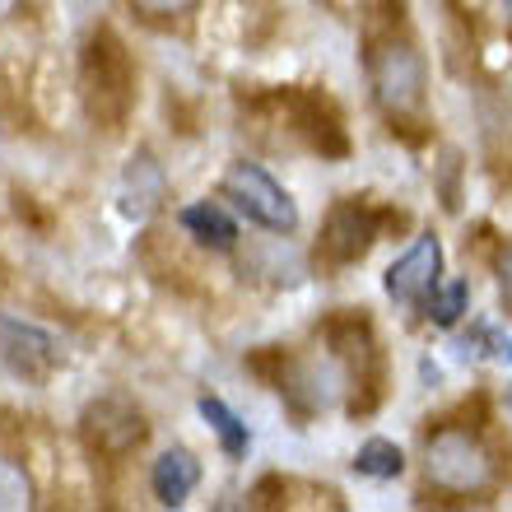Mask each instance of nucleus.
Wrapping results in <instances>:
<instances>
[{"label":"nucleus","instance_id":"nucleus-8","mask_svg":"<svg viewBox=\"0 0 512 512\" xmlns=\"http://www.w3.org/2000/svg\"><path fill=\"white\" fill-rule=\"evenodd\" d=\"M378 229H373V215H368L359 201H340L326 219V233H322V256L336 261V266H350L359 256L373 247Z\"/></svg>","mask_w":512,"mask_h":512},{"label":"nucleus","instance_id":"nucleus-19","mask_svg":"<svg viewBox=\"0 0 512 512\" xmlns=\"http://www.w3.org/2000/svg\"><path fill=\"white\" fill-rule=\"evenodd\" d=\"M10 10H14V0H0V19H5Z\"/></svg>","mask_w":512,"mask_h":512},{"label":"nucleus","instance_id":"nucleus-4","mask_svg":"<svg viewBox=\"0 0 512 512\" xmlns=\"http://www.w3.org/2000/svg\"><path fill=\"white\" fill-rule=\"evenodd\" d=\"M224 196H229L252 224H261V229H270V233L298 229V210H294V201H289V191H284L266 168H256V163H233L229 173H224Z\"/></svg>","mask_w":512,"mask_h":512},{"label":"nucleus","instance_id":"nucleus-16","mask_svg":"<svg viewBox=\"0 0 512 512\" xmlns=\"http://www.w3.org/2000/svg\"><path fill=\"white\" fill-rule=\"evenodd\" d=\"M24 508H33V485H28V475L14 461L0 457V512H24Z\"/></svg>","mask_w":512,"mask_h":512},{"label":"nucleus","instance_id":"nucleus-10","mask_svg":"<svg viewBox=\"0 0 512 512\" xmlns=\"http://www.w3.org/2000/svg\"><path fill=\"white\" fill-rule=\"evenodd\" d=\"M154 499L163 503V508H182L187 503V494L196 485H201V461L191 457L187 447H173V452H163L159 461H154Z\"/></svg>","mask_w":512,"mask_h":512},{"label":"nucleus","instance_id":"nucleus-15","mask_svg":"<svg viewBox=\"0 0 512 512\" xmlns=\"http://www.w3.org/2000/svg\"><path fill=\"white\" fill-rule=\"evenodd\" d=\"M461 354H489L494 364H512V336H503L494 322H485L461 340Z\"/></svg>","mask_w":512,"mask_h":512},{"label":"nucleus","instance_id":"nucleus-12","mask_svg":"<svg viewBox=\"0 0 512 512\" xmlns=\"http://www.w3.org/2000/svg\"><path fill=\"white\" fill-rule=\"evenodd\" d=\"M201 415L210 419V429L219 433V443H224V452H229V457H247V443H252V438H247V424L233 415L229 405L219 401V396H205Z\"/></svg>","mask_w":512,"mask_h":512},{"label":"nucleus","instance_id":"nucleus-17","mask_svg":"<svg viewBox=\"0 0 512 512\" xmlns=\"http://www.w3.org/2000/svg\"><path fill=\"white\" fill-rule=\"evenodd\" d=\"M201 0H131L135 14H145V19H177V14L196 10Z\"/></svg>","mask_w":512,"mask_h":512},{"label":"nucleus","instance_id":"nucleus-1","mask_svg":"<svg viewBox=\"0 0 512 512\" xmlns=\"http://www.w3.org/2000/svg\"><path fill=\"white\" fill-rule=\"evenodd\" d=\"M80 94L84 108L103 131H117V126L131 117L135 108V66L126 56V42L112 33V28H98L89 47H84L80 61Z\"/></svg>","mask_w":512,"mask_h":512},{"label":"nucleus","instance_id":"nucleus-3","mask_svg":"<svg viewBox=\"0 0 512 512\" xmlns=\"http://www.w3.org/2000/svg\"><path fill=\"white\" fill-rule=\"evenodd\" d=\"M368 84H373V98L391 122H405L424 108V61L410 42H378L368 52Z\"/></svg>","mask_w":512,"mask_h":512},{"label":"nucleus","instance_id":"nucleus-11","mask_svg":"<svg viewBox=\"0 0 512 512\" xmlns=\"http://www.w3.org/2000/svg\"><path fill=\"white\" fill-rule=\"evenodd\" d=\"M177 224L191 233V238H201L205 247H219V252H229L233 243H238V224L229 219V210L215 201H196L187 205L182 215H177Z\"/></svg>","mask_w":512,"mask_h":512},{"label":"nucleus","instance_id":"nucleus-2","mask_svg":"<svg viewBox=\"0 0 512 512\" xmlns=\"http://www.w3.org/2000/svg\"><path fill=\"white\" fill-rule=\"evenodd\" d=\"M424 480L443 494H480L494 485V457L480 433L447 424L424 443Z\"/></svg>","mask_w":512,"mask_h":512},{"label":"nucleus","instance_id":"nucleus-9","mask_svg":"<svg viewBox=\"0 0 512 512\" xmlns=\"http://www.w3.org/2000/svg\"><path fill=\"white\" fill-rule=\"evenodd\" d=\"M159 201H163V168L154 163V154H135L122 177V215L149 219L159 210Z\"/></svg>","mask_w":512,"mask_h":512},{"label":"nucleus","instance_id":"nucleus-5","mask_svg":"<svg viewBox=\"0 0 512 512\" xmlns=\"http://www.w3.org/2000/svg\"><path fill=\"white\" fill-rule=\"evenodd\" d=\"M80 438L89 452H98V457H131L135 447L149 438V424L145 415L135 410L126 396H98V401L84 405L80 415Z\"/></svg>","mask_w":512,"mask_h":512},{"label":"nucleus","instance_id":"nucleus-7","mask_svg":"<svg viewBox=\"0 0 512 512\" xmlns=\"http://www.w3.org/2000/svg\"><path fill=\"white\" fill-rule=\"evenodd\" d=\"M438 275H443V243L433 238V233H419L410 252H401L396 261L387 266V294L396 303H429L433 289H438Z\"/></svg>","mask_w":512,"mask_h":512},{"label":"nucleus","instance_id":"nucleus-14","mask_svg":"<svg viewBox=\"0 0 512 512\" xmlns=\"http://www.w3.org/2000/svg\"><path fill=\"white\" fill-rule=\"evenodd\" d=\"M466 303H471V289H466V280H452V284H443V289H433V298L424 303V308H429V317L438 326H457L461 312H466Z\"/></svg>","mask_w":512,"mask_h":512},{"label":"nucleus","instance_id":"nucleus-13","mask_svg":"<svg viewBox=\"0 0 512 512\" xmlns=\"http://www.w3.org/2000/svg\"><path fill=\"white\" fill-rule=\"evenodd\" d=\"M354 471L359 475H373V480H396L405 471V452L387 438H368L359 447V457H354Z\"/></svg>","mask_w":512,"mask_h":512},{"label":"nucleus","instance_id":"nucleus-20","mask_svg":"<svg viewBox=\"0 0 512 512\" xmlns=\"http://www.w3.org/2000/svg\"><path fill=\"white\" fill-rule=\"evenodd\" d=\"M503 5H508V14H512V0H503Z\"/></svg>","mask_w":512,"mask_h":512},{"label":"nucleus","instance_id":"nucleus-18","mask_svg":"<svg viewBox=\"0 0 512 512\" xmlns=\"http://www.w3.org/2000/svg\"><path fill=\"white\" fill-rule=\"evenodd\" d=\"M499 289H503V298H508V308H512V247H503V256H499Z\"/></svg>","mask_w":512,"mask_h":512},{"label":"nucleus","instance_id":"nucleus-6","mask_svg":"<svg viewBox=\"0 0 512 512\" xmlns=\"http://www.w3.org/2000/svg\"><path fill=\"white\" fill-rule=\"evenodd\" d=\"M61 364H66V345L52 331L0 312V368H10L24 382H47Z\"/></svg>","mask_w":512,"mask_h":512}]
</instances>
